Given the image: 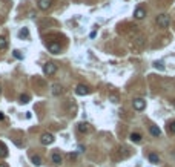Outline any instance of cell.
<instances>
[{
  "mask_svg": "<svg viewBox=\"0 0 175 167\" xmlns=\"http://www.w3.org/2000/svg\"><path fill=\"white\" fill-rule=\"evenodd\" d=\"M157 26L158 28H167L169 26V23H171V17L167 16V14H160L158 17H157Z\"/></svg>",
  "mask_w": 175,
  "mask_h": 167,
  "instance_id": "1",
  "label": "cell"
},
{
  "mask_svg": "<svg viewBox=\"0 0 175 167\" xmlns=\"http://www.w3.org/2000/svg\"><path fill=\"white\" fill-rule=\"evenodd\" d=\"M6 46H8L6 38H5V37H0V49H6Z\"/></svg>",
  "mask_w": 175,
  "mask_h": 167,
  "instance_id": "19",
  "label": "cell"
},
{
  "mask_svg": "<svg viewBox=\"0 0 175 167\" xmlns=\"http://www.w3.org/2000/svg\"><path fill=\"white\" fill-rule=\"evenodd\" d=\"M77 130H78L80 133H88V132L91 130V127H89V124H88V123H78Z\"/></svg>",
  "mask_w": 175,
  "mask_h": 167,
  "instance_id": "7",
  "label": "cell"
},
{
  "mask_svg": "<svg viewBox=\"0 0 175 167\" xmlns=\"http://www.w3.org/2000/svg\"><path fill=\"white\" fill-rule=\"evenodd\" d=\"M28 35H29V31H28V29H26V28H23L22 31H20V32H18V37H20V38H23V37L26 38V37H28Z\"/></svg>",
  "mask_w": 175,
  "mask_h": 167,
  "instance_id": "17",
  "label": "cell"
},
{
  "mask_svg": "<svg viewBox=\"0 0 175 167\" xmlns=\"http://www.w3.org/2000/svg\"><path fill=\"white\" fill-rule=\"evenodd\" d=\"M32 163H34L37 167H38V166H42V158H40L38 155H34V156H32Z\"/></svg>",
  "mask_w": 175,
  "mask_h": 167,
  "instance_id": "16",
  "label": "cell"
},
{
  "mask_svg": "<svg viewBox=\"0 0 175 167\" xmlns=\"http://www.w3.org/2000/svg\"><path fill=\"white\" fill-rule=\"evenodd\" d=\"M8 156V149H6V146L0 141V158H6Z\"/></svg>",
  "mask_w": 175,
  "mask_h": 167,
  "instance_id": "10",
  "label": "cell"
},
{
  "mask_svg": "<svg viewBox=\"0 0 175 167\" xmlns=\"http://www.w3.org/2000/svg\"><path fill=\"white\" fill-rule=\"evenodd\" d=\"M111 100H112L114 103H117V97H115V95H111Z\"/></svg>",
  "mask_w": 175,
  "mask_h": 167,
  "instance_id": "23",
  "label": "cell"
},
{
  "mask_svg": "<svg viewBox=\"0 0 175 167\" xmlns=\"http://www.w3.org/2000/svg\"><path fill=\"white\" fill-rule=\"evenodd\" d=\"M29 95H26V93H25V95H20V103H22V104H26V103H29Z\"/></svg>",
  "mask_w": 175,
  "mask_h": 167,
  "instance_id": "18",
  "label": "cell"
},
{
  "mask_svg": "<svg viewBox=\"0 0 175 167\" xmlns=\"http://www.w3.org/2000/svg\"><path fill=\"white\" fill-rule=\"evenodd\" d=\"M57 72V64L55 63H46L45 66H43V74L45 75H54Z\"/></svg>",
  "mask_w": 175,
  "mask_h": 167,
  "instance_id": "3",
  "label": "cell"
},
{
  "mask_svg": "<svg viewBox=\"0 0 175 167\" xmlns=\"http://www.w3.org/2000/svg\"><path fill=\"white\" fill-rule=\"evenodd\" d=\"M149 161L151 163H154V164H157V163H160V156L157 155V153H149Z\"/></svg>",
  "mask_w": 175,
  "mask_h": 167,
  "instance_id": "15",
  "label": "cell"
},
{
  "mask_svg": "<svg viewBox=\"0 0 175 167\" xmlns=\"http://www.w3.org/2000/svg\"><path fill=\"white\" fill-rule=\"evenodd\" d=\"M14 57H16V58H22V55H20L18 51H14Z\"/></svg>",
  "mask_w": 175,
  "mask_h": 167,
  "instance_id": "22",
  "label": "cell"
},
{
  "mask_svg": "<svg viewBox=\"0 0 175 167\" xmlns=\"http://www.w3.org/2000/svg\"><path fill=\"white\" fill-rule=\"evenodd\" d=\"M0 92H2V88H0Z\"/></svg>",
  "mask_w": 175,
  "mask_h": 167,
  "instance_id": "26",
  "label": "cell"
},
{
  "mask_svg": "<svg viewBox=\"0 0 175 167\" xmlns=\"http://www.w3.org/2000/svg\"><path fill=\"white\" fill-rule=\"evenodd\" d=\"M52 5V0H38V8L42 11H48Z\"/></svg>",
  "mask_w": 175,
  "mask_h": 167,
  "instance_id": "6",
  "label": "cell"
},
{
  "mask_svg": "<svg viewBox=\"0 0 175 167\" xmlns=\"http://www.w3.org/2000/svg\"><path fill=\"white\" fill-rule=\"evenodd\" d=\"M3 118H5V115H3V113H2V112H0V121H2V120H3Z\"/></svg>",
  "mask_w": 175,
  "mask_h": 167,
  "instance_id": "24",
  "label": "cell"
},
{
  "mask_svg": "<svg viewBox=\"0 0 175 167\" xmlns=\"http://www.w3.org/2000/svg\"><path fill=\"white\" fill-rule=\"evenodd\" d=\"M89 92H91V89L88 88L86 84H78L77 88H75V93H77V95H88Z\"/></svg>",
  "mask_w": 175,
  "mask_h": 167,
  "instance_id": "5",
  "label": "cell"
},
{
  "mask_svg": "<svg viewBox=\"0 0 175 167\" xmlns=\"http://www.w3.org/2000/svg\"><path fill=\"white\" fill-rule=\"evenodd\" d=\"M167 130H169L171 133H174V135H175V121H171L169 124H167Z\"/></svg>",
  "mask_w": 175,
  "mask_h": 167,
  "instance_id": "20",
  "label": "cell"
},
{
  "mask_svg": "<svg viewBox=\"0 0 175 167\" xmlns=\"http://www.w3.org/2000/svg\"><path fill=\"white\" fill-rule=\"evenodd\" d=\"M154 66H155V68H157V69H160V71H163V69H164V66H163V64H161L160 62H155V63H154Z\"/></svg>",
  "mask_w": 175,
  "mask_h": 167,
  "instance_id": "21",
  "label": "cell"
},
{
  "mask_svg": "<svg viewBox=\"0 0 175 167\" xmlns=\"http://www.w3.org/2000/svg\"><path fill=\"white\" fill-rule=\"evenodd\" d=\"M131 141L132 143H140L141 141V135H140V133H137V132L131 133Z\"/></svg>",
  "mask_w": 175,
  "mask_h": 167,
  "instance_id": "14",
  "label": "cell"
},
{
  "mask_svg": "<svg viewBox=\"0 0 175 167\" xmlns=\"http://www.w3.org/2000/svg\"><path fill=\"white\" fill-rule=\"evenodd\" d=\"M134 16H135V18H144L146 17V9L144 8H137L135 12H134Z\"/></svg>",
  "mask_w": 175,
  "mask_h": 167,
  "instance_id": "9",
  "label": "cell"
},
{
  "mask_svg": "<svg viewBox=\"0 0 175 167\" xmlns=\"http://www.w3.org/2000/svg\"><path fill=\"white\" fill-rule=\"evenodd\" d=\"M62 92H63V88L60 84H57V83L52 84V93H54V95H60Z\"/></svg>",
  "mask_w": 175,
  "mask_h": 167,
  "instance_id": "12",
  "label": "cell"
},
{
  "mask_svg": "<svg viewBox=\"0 0 175 167\" xmlns=\"http://www.w3.org/2000/svg\"><path fill=\"white\" fill-rule=\"evenodd\" d=\"M0 167H8V166H6L5 163H0Z\"/></svg>",
  "mask_w": 175,
  "mask_h": 167,
  "instance_id": "25",
  "label": "cell"
},
{
  "mask_svg": "<svg viewBox=\"0 0 175 167\" xmlns=\"http://www.w3.org/2000/svg\"><path fill=\"white\" fill-rule=\"evenodd\" d=\"M48 51L51 54H58L60 52V45L57 43H48Z\"/></svg>",
  "mask_w": 175,
  "mask_h": 167,
  "instance_id": "8",
  "label": "cell"
},
{
  "mask_svg": "<svg viewBox=\"0 0 175 167\" xmlns=\"http://www.w3.org/2000/svg\"><path fill=\"white\" fill-rule=\"evenodd\" d=\"M149 132H151L152 137H160V135H161V130L157 127V126H151V127H149Z\"/></svg>",
  "mask_w": 175,
  "mask_h": 167,
  "instance_id": "11",
  "label": "cell"
},
{
  "mask_svg": "<svg viewBox=\"0 0 175 167\" xmlns=\"http://www.w3.org/2000/svg\"><path fill=\"white\" fill-rule=\"evenodd\" d=\"M52 161L55 163V164H62V161H63V158H62V155L60 153H52Z\"/></svg>",
  "mask_w": 175,
  "mask_h": 167,
  "instance_id": "13",
  "label": "cell"
},
{
  "mask_svg": "<svg viewBox=\"0 0 175 167\" xmlns=\"http://www.w3.org/2000/svg\"><path fill=\"white\" fill-rule=\"evenodd\" d=\"M54 141H55V138H54V135L49 133V132H45V133H42V137H40V143H42L43 146H49Z\"/></svg>",
  "mask_w": 175,
  "mask_h": 167,
  "instance_id": "2",
  "label": "cell"
},
{
  "mask_svg": "<svg viewBox=\"0 0 175 167\" xmlns=\"http://www.w3.org/2000/svg\"><path fill=\"white\" fill-rule=\"evenodd\" d=\"M132 106H134V109L135 110H144V108H146V101L143 98H135L132 101Z\"/></svg>",
  "mask_w": 175,
  "mask_h": 167,
  "instance_id": "4",
  "label": "cell"
}]
</instances>
